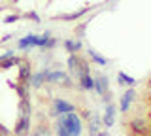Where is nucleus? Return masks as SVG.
I'll list each match as a JSON object with an SVG mask.
<instances>
[{
  "label": "nucleus",
  "mask_w": 151,
  "mask_h": 136,
  "mask_svg": "<svg viewBox=\"0 0 151 136\" xmlns=\"http://www.w3.org/2000/svg\"><path fill=\"white\" fill-rule=\"evenodd\" d=\"M59 121H63V123L66 125V129H68V132L72 136H79V134H81V121H79V117L76 115L74 112H72V114H63Z\"/></svg>",
  "instance_id": "f257e3e1"
},
{
  "label": "nucleus",
  "mask_w": 151,
  "mask_h": 136,
  "mask_svg": "<svg viewBox=\"0 0 151 136\" xmlns=\"http://www.w3.org/2000/svg\"><path fill=\"white\" fill-rule=\"evenodd\" d=\"M129 129H130V132L136 134V136H145L149 132V127H147V123H145L142 117H134V119H130L129 121Z\"/></svg>",
  "instance_id": "f03ea898"
},
{
  "label": "nucleus",
  "mask_w": 151,
  "mask_h": 136,
  "mask_svg": "<svg viewBox=\"0 0 151 136\" xmlns=\"http://www.w3.org/2000/svg\"><path fill=\"white\" fill-rule=\"evenodd\" d=\"M76 112V106L70 102L63 100V98H55L53 100V114L51 115H60V114H72Z\"/></svg>",
  "instance_id": "7ed1b4c3"
},
{
  "label": "nucleus",
  "mask_w": 151,
  "mask_h": 136,
  "mask_svg": "<svg viewBox=\"0 0 151 136\" xmlns=\"http://www.w3.org/2000/svg\"><path fill=\"white\" fill-rule=\"evenodd\" d=\"M13 132H15V136H27L30 132V115H19Z\"/></svg>",
  "instance_id": "20e7f679"
},
{
  "label": "nucleus",
  "mask_w": 151,
  "mask_h": 136,
  "mask_svg": "<svg viewBox=\"0 0 151 136\" xmlns=\"http://www.w3.org/2000/svg\"><path fill=\"white\" fill-rule=\"evenodd\" d=\"M134 98H136V91L130 87L129 91L121 96V106H119L121 108V114H127V112H129V108H130V104H132V100H134Z\"/></svg>",
  "instance_id": "39448f33"
},
{
  "label": "nucleus",
  "mask_w": 151,
  "mask_h": 136,
  "mask_svg": "<svg viewBox=\"0 0 151 136\" xmlns=\"http://www.w3.org/2000/svg\"><path fill=\"white\" fill-rule=\"evenodd\" d=\"M38 40H40V36H36V34H28V36H25V38H21V40L17 42V47H19V49L34 47V45H38Z\"/></svg>",
  "instance_id": "423d86ee"
},
{
  "label": "nucleus",
  "mask_w": 151,
  "mask_h": 136,
  "mask_svg": "<svg viewBox=\"0 0 151 136\" xmlns=\"http://www.w3.org/2000/svg\"><path fill=\"white\" fill-rule=\"evenodd\" d=\"M108 87H110V81H108V78H106V76H102V74H100V76L94 79V89H96V91L100 93L102 96L110 93V91H108Z\"/></svg>",
  "instance_id": "0eeeda50"
},
{
  "label": "nucleus",
  "mask_w": 151,
  "mask_h": 136,
  "mask_svg": "<svg viewBox=\"0 0 151 136\" xmlns=\"http://www.w3.org/2000/svg\"><path fill=\"white\" fill-rule=\"evenodd\" d=\"M68 78L64 72H60V70H55V72H51V70H45V81L47 83H57V81H64V79Z\"/></svg>",
  "instance_id": "6e6552de"
},
{
  "label": "nucleus",
  "mask_w": 151,
  "mask_h": 136,
  "mask_svg": "<svg viewBox=\"0 0 151 136\" xmlns=\"http://www.w3.org/2000/svg\"><path fill=\"white\" fill-rule=\"evenodd\" d=\"M91 10V6H85L81 8L79 12H74V13H64V15H57L55 19H63V21H74V19H79V17H83L85 13Z\"/></svg>",
  "instance_id": "1a4fd4ad"
},
{
  "label": "nucleus",
  "mask_w": 151,
  "mask_h": 136,
  "mask_svg": "<svg viewBox=\"0 0 151 136\" xmlns=\"http://www.w3.org/2000/svg\"><path fill=\"white\" fill-rule=\"evenodd\" d=\"M113 123H115V106L108 102V106H106V115H104V125H106V129H110Z\"/></svg>",
  "instance_id": "9d476101"
},
{
  "label": "nucleus",
  "mask_w": 151,
  "mask_h": 136,
  "mask_svg": "<svg viewBox=\"0 0 151 136\" xmlns=\"http://www.w3.org/2000/svg\"><path fill=\"white\" fill-rule=\"evenodd\" d=\"M45 83V70L44 72H38V74H32L30 79H28V87H34V89H40L42 85Z\"/></svg>",
  "instance_id": "9b49d317"
},
{
  "label": "nucleus",
  "mask_w": 151,
  "mask_h": 136,
  "mask_svg": "<svg viewBox=\"0 0 151 136\" xmlns=\"http://www.w3.org/2000/svg\"><path fill=\"white\" fill-rule=\"evenodd\" d=\"M63 45H64V49L68 51L70 55L78 53V51L81 49V42H79V40H76V42H74V40H64V42H63Z\"/></svg>",
  "instance_id": "f8f14e48"
},
{
  "label": "nucleus",
  "mask_w": 151,
  "mask_h": 136,
  "mask_svg": "<svg viewBox=\"0 0 151 136\" xmlns=\"http://www.w3.org/2000/svg\"><path fill=\"white\" fill-rule=\"evenodd\" d=\"M32 76V70H30V64H21L19 66V81H28Z\"/></svg>",
  "instance_id": "ddd939ff"
},
{
  "label": "nucleus",
  "mask_w": 151,
  "mask_h": 136,
  "mask_svg": "<svg viewBox=\"0 0 151 136\" xmlns=\"http://www.w3.org/2000/svg\"><path fill=\"white\" fill-rule=\"evenodd\" d=\"M117 81H119V85H127V87L136 85V79L130 78V76H127L125 72H119V74H117Z\"/></svg>",
  "instance_id": "4468645a"
},
{
  "label": "nucleus",
  "mask_w": 151,
  "mask_h": 136,
  "mask_svg": "<svg viewBox=\"0 0 151 136\" xmlns=\"http://www.w3.org/2000/svg\"><path fill=\"white\" fill-rule=\"evenodd\" d=\"M79 63H81V57H78V55H70L68 57V68H70V72H76L78 74L79 72Z\"/></svg>",
  "instance_id": "2eb2a0df"
},
{
  "label": "nucleus",
  "mask_w": 151,
  "mask_h": 136,
  "mask_svg": "<svg viewBox=\"0 0 151 136\" xmlns=\"http://www.w3.org/2000/svg\"><path fill=\"white\" fill-rule=\"evenodd\" d=\"M79 85L83 89H87V91H93L94 89V79L91 78V74H87V76H79Z\"/></svg>",
  "instance_id": "dca6fc26"
},
{
  "label": "nucleus",
  "mask_w": 151,
  "mask_h": 136,
  "mask_svg": "<svg viewBox=\"0 0 151 136\" xmlns=\"http://www.w3.org/2000/svg\"><path fill=\"white\" fill-rule=\"evenodd\" d=\"M17 64H21V59L19 57H12V59H6L0 63V70H8V68H13L17 66Z\"/></svg>",
  "instance_id": "f3484780"
},
{
  "label": "nucleus",
  "mask_w": 151,
  "mask_h": 136,
  "mask_svg": "<svg viewBox=\"0 0 151 136\" xmlns=\"http://www.w3.org/2000/svg\"><path fill=\"white\" fill-rule=\"evenodd\" d=\"M87 53H89V57H91V59H93V60H94L96 64H100V66H106V64H108V59L100 57V55H98V53H96L94 49H89Z\"/></svg>",
  "instance_id": "a211bd4d"
},
{
  "label": "nucleus",
  "mask_w": 151,
  "mask_h": 136,
  "mask_svg": "<svg viewBox=\"0 0 151 136\" xmlns=\"http://www.w3.org/2000/svg\"><path fill=\"white\" fill-rule=\"evenodd\" d=\"M57 134L59 136H72L68 132V129H66V125L63 123V121H57Z\"/></svg>",
  "instance_id": "6ab92c4d"
},
{
  "label": "nucleus",
  "mask_w": 151,
  "mask_h": 136,
  "mask_svg": "<svg viewBox=\"0 0 151 136\" xmlns=\"http://www.w3.org/2000/svg\"><path fill=\"white\" fill-rule=\"evenodd\" d=\"M32 136H49V130H47V127H44V125H38L34 129V132H32Z\"/></svg>",
  "instance_id": "aec40b11"
},
{
  "label": "nucleus",
  "mask_w": 151,
  "mask_h": 136,
  "mask_svg": "<svg viewBox=\"0 0 151 136\" xmlns=\"http://www.w3.org/2000/svg\"><path fill=\"white\" fill-rule=\"evenodd\" d=\"M12 87H15V91L19 93V96H21V100H23V98H28V95H27V87H21V85H13V83H12Z\"/></svg>",
  "instance_id": "412c9836"
},
{
  "label": "nucleus",
  "mask_w": 151,
  "mask_h": 136,
  "mask_svg": "<svg viewBox=\"0 0 151 136\" xmlns=\"http://www.w3.org/2000/svg\"><path fill=\"white\" fill-rule=\"evenodd\" d=\"M12 57H15V51L9 49V51H6L4 55H0V63H2V60H6V59H12Z\"/></svg>",
  "instance_id": "4be33fe9"
},
{
  "label": "nucleus",
  "mask_w": 151,
  "mask_h": 136,
  "mask_svg": "<svg viewBox=\"0 0 151 136\" xmlns=\"http://www.w3.org/2000/svg\"><path fill=\"white\" fill-rule=\"evenodd\" d=\"M19 17H21V15H15V13H13V15H8L6 19H4V23H13V21H19Z\"/></svg>",
  "instance_id": "5701e85b"
},
{
  "label": "nucleus",
  "mask_w": 151,
  "mask_h": 136,
  "mask_svg": "<svg viewBox=\"0 0 151 136\" xmlns=\"http://www.w3.org/2000/svg\"><path fill=\"white\" fill-rule=\"evenodd\" d=\"M9 134H12V132H9V130L6 129V127H4L2 123H0V136H9Z\"/></svg>",
  "instance_id": "b1692460"
},
{
  "label": "nucleus",
  "mask_w": 151,
  "mask_h": 136,
  "mask_svg": "<svg viewBox=\"0 0 151 136\" xmlns=\"http://www.w3.org/2000/svg\"><path fill=\"white\" fill-rule=\"evenodd\" d=\"M27 17H28V19H34L36 23H40V17H38V15H36V13H34V12H30V13H27Z\"/></svg>",
  "instance_id": "393cba45"
},
{
  "label": "nucleus",
  "mask_w": 151,
  "mask_h": 136,
  "mask_svg": "<svg viewBox=\"0 0 151 136\" xmlns=\"http://www.w3.org/2000/svg\"><path fill=\"white\" fill-rule=\"evenodd\" d=\"M60 85H63V87H66V89H68V87H72V81H70V79H68V78H66V79H64V81H63V83H60Z\"/></svg>",
  "instance_id": "a878e982"
},
{
  "label": "nucleus",
  "mask_w": 151,
  "mask_h": 136,
  "mask_svg": "<svg viewBox=\"0 0 151 136\" xmlns=\"http://www.w3.org/2000/svg\"><path fill=\"white\" fill-rule=\"evenodd\" d=\"M96 136H110V134H108V132H106V130H104V132H98Z\"/></svg>",
  "instance_id": "bb28decb"
},
{
  "label": "nucleus",
  "mask_w": 151,
  "mask_h": 136,
  "mask_svg": "<svg viewBox=\"0 0 151 136\" xmlns=\"http://www.w3.org/2000/svg\"><path fill=\"white\" fill-rule=\"evenodd\" d=\"M149 134H151V127H149Z\"/></svg>",
  "instance_id": "cd10ccee"
},
{
  "label": "nucleus",
  "mask_w": 151,
  "mask_h": 136,
  "mask_svg": "<svg viewBox=\"0 0 151 136\" xmlns=\"http://www.w3.org/2000/svg\"><path fill=\"white\" fill-rule=\"evenodd\" d=\"M12 2H17V0H12Z\"/></svg>",
  "instance_id": "c85d7f7f"
}]
</instances>
